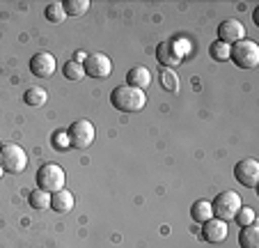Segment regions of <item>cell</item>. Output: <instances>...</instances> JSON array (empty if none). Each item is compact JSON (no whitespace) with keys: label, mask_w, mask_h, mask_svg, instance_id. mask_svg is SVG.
<instances>
[{"label":"cell","mask_w":259,"mask_h":248,"mask_svg":"<svg viewBox=\"0 0 259 248\" xmlns=\"http://www.w3.org/2000/svg\"><path fill=\"white\" fill-rule=\"evenodd\" d=\"M161 85H163V90H165V92H177V90H179V76H177L172 69H163Z\"/></svg>","instance_id":"603a6c76"},{"label":"cell","mask_w":259,"mask_h":248,"mask_svg":"<svg viewBox=\"0 0 259 248\" xmlns=\"http://www.w3.org/2000/svg\"><path fill=\"white\" fill-rule=\"evenodd\" d=\"M83 69H85V76L101 81V78H108L113 74V60L108 58L106 53H88Z\"/></svg>","instance_id":"52a82bcc"},{"label":"cell","mask_w":259,"mask_h":248,"mask_svg":"<svg viewBox=\"0 0 259 248\" xmlns=\"http://www.w3.org/2000/svg\"><path fill=\"white\" fill-rule=\"evenodd\" d=\"M67 133L71 147H76V150H88L94 143V138H97V129H94V124L90 120H76L67 129Z\"/></svg>","instance_id":"8992f818"},{"label":"cell","mask_w":259,"mask_h":248,"mask_svg":"<svg viewBox=\"0 0 259 248\" xmlns=\"http://www.w3.org/2000/svg\"><path fill=\"white\" fill-rule=\"evenodd\" d=\"M126 85H131V88H138L145 92L149 85H152V72L147 67H142V64H136V67H131L126 72Z\"/></svg>","instance_id":"7c38bea8"},{"label":"cell","mask_w":259,"mask_h":248,"mask_svg":"<svg viewBox=\"0 0 259 248\" xmlns=\"http://www.w3.org/2000/svg\"><path fill=\"white\" fill-rule=\"evenodd\" d=\"M73 204H76V200H73V195L69 193L67 189L58 191V193H51V209L58 211V214H67V211H71Z\"/></svg>","instance_id":"4fadbf2b"},{"label":"cell","mask_w":259,"mask_h":248,"mask_svg":"<svg viewBox=\"0 0 259 248\" xmlns=\"http://www.w3.org/2000/svg\"><path fill=\"white\" fill-rule=\"evenodd\" d=\"M234 221L239 223V228H245V225H252L257 223V214H254L252 207H241L239 211H236Z\"/></svg>","instance_id":"d4e9b609"},{"label":"cell","mask_w":259,"mask_h":248,"mask_svg":"<svg viewBox=\"0 0 259 248\" xmlns=\"http://www.w3.org/2000/svg\"><path fill=\"white\" fill-rule=\"evenodd\" d=\"M202 237L209 243H220L227 239V223L220 219H209L206 223H202Z\"/></svg>","instance_id":"8fae6325"},{"label":"cell","mask_w":259,"mask_h":248,"mask_svg":"<svg viewBox=\"0 0 259 248\" xmlns=\"http://www.w3.org/2000/svg\"><path fill=\"white\" fill-rule=\"evenodd\" d=\"M28 202L32 209L37 211H44V209H51V193L44 189H34L32 193L28 195Z\"/></svg>","instance_id":"ac0fdd59"},{"label":"cell","mask_w":259,"mask_h":248,"mask_svg":"<svg viewBox=\"0 0 259 248\" xmlns=\"http://www.w3.org/2000/svg\"><path fill=\"white\" fill-rule=\"evenodd\" d=\"M191 219L195 221V223H206L209 219H213V209H211L209 200H197V202H193Z\"/></svg>","instance_id":"2e32d148"},{"label":"cell","mask_w":259,"mask_h":248,"mask_svg":"<svg viewBox=\"0 0 259 248\" xmlns=\"http://www.w3.org/2000/svg\"><path fill=\"white\" fill-rule=\"evenodd\" d=\"M51 145H53L55 150H60V152L69 150V147H71V143H69V133L67 131H55L53 138H51Z\"/></svg>","instance_id":"484cf974"},{"label":"cell","mask_w":259,"mask_h":248,"mask_svg":"<svg viewBox=\"0 0 259 248\" xmlns=\"http://www.w3.org/2000/svg\"><path fill=\"white\" fill-rule=\"evenodd\" d=\"M23 101L28 103V106H32V108H39V106H44V103L49 101V92H46L41 85H32V88H28L23 92Z\"/></svg>","instance_id":"9a60e30c"},{"label":"cell","mask_w":259,"mask_h":248,"mask_svg":"<svg viewBox=\"0 0 259 248\" xmlns=\"http://www.w3.org/2000/svg\"><path fill=\"white\" fill-rule=\"evenodd\" d=\"M243 207L241 202V195L234 193V191H223V193L215 195V200L211 202V209H213V219H220V221H234L236 211Z\"/></svg>","instance_id":"277c9868"},{"label":"cell","mask_w":259,"mask_h":248,"mask_svg":"<svg viewBox=\"0 0 259 248\" xmlns=\"http://www.w3.org/2000/svg\"><path fill=\"white\" fill-rule=\"evenodd\" d=\"M209 55L215 62H227V60H230V44H225V42H213V44L209 46Z\"/></svg>","instance_id":"7402d4cb"},{"label":"cell","mask_w":259,"mask_h":248,"mask_svg":"<svg viewBox=\"0 0 259 248\" xmlns=\"http://www.w3.org/2000/svg\"><path fill=\"white\" fill-rule=\"evenodd\" d=\"M234 177L241 186L254 189L259 184V163L257 159H243L234 165Z\"/></svg>","instance_id":"ba28073f"},{"label":"cell","mask_w":259,"mask_h":248,"mask_svg":"<svg viewBox=\"0 0 259 248\" xmlns=\"http://www.w3.org/2000/svg\"><path fill=\"white\" fill-rule=\"evenodd\" d=\"M110 101L122 113H138L145 108L147 94L138 88H131V85H117L113 90V94H110Z\"/></svg>","instance_id":"6da1fadb"},{"label":"cell","mask_w":259,"mask_h":248,"mask_svg":"<svg viewBox=\"0 0 259 248\" xmlns=\"http://www.w3.org/2000/svg\"><path fill=\"white\" fill-rule=\"evenodd\" d=\"M62 7L67 16H83L90 10V0H64Z\"/></svg>","instance_id":"44dd1931"},{"label":"cell","mask_w":259,"mask_h":248,"mask_svg":"<svg viewBox=\"0 0 259 248\" xmlns=\"http://www.w3.org/2000/svg\"><path fill=\"white\" fill-rule=\"evenodd\" d=\"M3 175H5V170H3V165H0V180H3Z\"/></svg>","instance_id":"4316f807"},{"label":"cell","mask_w":259,"mask_h":248,"mask_svg":"<svg viewBox=\"0 0 259 248\" xmlns=\"http://www.w3.org/2000/svg\"><path fill=\"white\" fill-rule=\"evenodd\" d=\"M62 74L67 81H73V83H80L85 78V69L80 62H76V60H69V62L62 64Z\"/></svg>","instance_id":"d6986e66"},{"label":"cell","mask_w":259,"mask_h":248,"mask_svg":"<svg viewBox=\"0 0 259 248\" xmlns=\"http://www.w3.org/2000/svg\"><path fill=\"white\" fill-rule=\"evenodd\" d=\"M156 60H158V64H163L165 69H172L181 62V60L175 55V51H172L170 42H161V44L156 46Z\"/></svg>","instance_id":"5bb4252c"},{"label":"cell","mask_w":259,"mask_h":248,"mask_svg":"<svg viewBox=\"0 0 259 248\" xmlns=\"http://www.w3.org/2000/svg\"><path fill=\"white\" fill-rule=\"evenodd\" d=\"M0 147H3V145H0Z\"/></svg>","instance_id":"83f0119b"},{"label":"cell","mask_w":259,"mask_h":248,"mask_svg":"<svg viewBox=\"0 0 259 248\" xmlns=\"http://www.w3.org/2000/svg\"><path fill=\"white\" fill-rule=\"evenodd\" d=\"M44 16H46V21L49 23H62L64 19H67V12H64V7H62V3H49L46 5V10H44Z\"/></svg>","instance_id":"ffe728a7"},{"label":"cell","mask_w":259,"mask_h":248,"mask_svg":"<svg viewBox=\"0 0 259 248\" xmlns=\"http://www.w3.org/2000/svg\"><path fill=\"white\" fill-rule=\"evenodd\" d=\"M170 44H172V51H175V55H177L179 60H184L186 55H191V51H193V44L188 42V39H184V37L172 39Z\"/></svg>","instance_id":"cb8c5ba5"},{"label":"cell","mask_w":259,"mask_h":248,"mask_svg":"<svg viewBox=\"0 0 259 248\" xmlns=\"http://www.w3.org/2000/svg\"><path fill=\"white\" fill-rule=\"evenodd\" d=\"M245 39V28L241 21H234V19H227L218 25V42H225V44H236Z\"/></svg>","instance_id":"30bf717a"},{"label":"cell","mask_w":259,"mask_h":248,"mask_svg":"<svg viewBox=\"0 0 259 248\" xmlns=\"http://www.w3.org/2000/svg\"><path fill=\"white\" fill-rule=\"evenodd\" d=\"M64 182H67V175H64V170L58 163H44L37 170V189L58 193V191L64 189Z\"/></svg>","instance_id":"5b68a950"},{"label":"cell","mask_w":259,"mask_h":248,"mask_svg":"<svg viewBox=\"0 0 259 248\" xmlns=\"http://www.w3.org/2000/svg\"><path fill=\"white\" fill-rule=\"evenodd\" d=\"M0 165L7 175H21L28 168V154L21 145L7 143V145L0 147Z\"/></svg>","instance_id":"7a4b0ae2"},{"label":"cell","mask_w":259,"mask_h":248,"mask_svg":"<svg viewBox=\"0 0 259 248\" xmlns=\"http://www.w3.org/2000/svg\"><path fill=\"white\" fill-rule=\"evenodd\" d=\"M230 60L241 69H254L259 64V46L252 39H241L230 46Z\"/></svg>","instance_id":"3957f363"},{"label":"cell","mask_w":259,"mask_h":248,"mask_svg":"<svg viewBox=\"0 0 259 248\" xmlns=\"http://www.w3.org/2000/svg\"><path fill=\"white\" fill-rule=\"evenodd\" d=\"M239 243H241V248H259V228H257V223L241 228Z\"/></svg>","instance_id":"e0dca14e"},{"label":"cell","mask_w":259,"mask_h":248,"mask_svg":"<svg viewBox=\"0 0 259 248\" xmlns=\"http://www.w3.org/2000/svg\"><path fill=\"white\" fill-rule=\"evenodd\" d=\"M58 69V62H55V55L49 53V51H39L30 58V72L37 78H49L55 74Z\"/></svg>","instance_id":"9c48e42d"}]
</instances>
